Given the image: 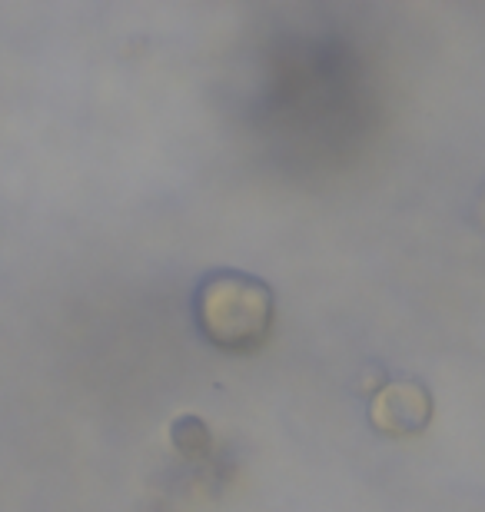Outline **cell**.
I'll return each instance as SVG.
<instances>
[{
  "label": "cell",
  "mask_w": 485,
  "mask_h": 512,
  "mask_svg": "<svg viewBox=\"0 0 485 512\" xmlns=\"http://www.w3.org/2000/svg\"><path fill=\"white\" fill-rule=\"evenodd\" d=\"M193 313L203 340L220 353L246 356L263 350L276 323L270 283L243 270H210L196 283Z\"/></svg>",
  "instance_id": "obj_1"
},
{
  "label": "cell",
  "mask_w": 485,
  "mask_h": 512,
  "mask_svg": "<svg viewBox=\"0 0 485 512\" xmlns=\"http://www.w3.org/2000/svg\"><path fill=\"white\" fill-rule=\"evenodd\" d=\"M432 393L426 383L402 376V380H383L369 403V423L376 433L389 439H409L426 433L432 423Z\"/></svg>",
  "instance_id": "obj_2"
},
{
  "label": "cell",
  "mask_w": 485,
  "mask_h": 512,
  "mask_svg": "<svg viewBox=\"0 0 485 512\" xmlns=\"http://www.w3.org/2000/svg\"><path fill=\"white\" fill-rule=\"evenodd\" d=\"M170 443L180 456L187 459H206L213 453V433L200 416H177L170 426Z\"/></svg>",
  "instance_id": "obj_3"
},
{
  "label": "cell",
  "mask_w": 485,
  "mask_h": 512,
  "mask_svg": "<svg viewBox=\"0 0 485 512\" xmlns=\"http://www.w3.org/2000/svg\"><path fill=\"white\" fill-rule=\"evenodd\" d=\"M476 220H479V227L485 230V187L479 190V197H476Z\"/></svg>",
  "instance_id": "obj_4"
}]
</instances>
